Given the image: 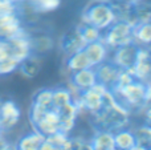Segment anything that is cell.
I'll use <instances>...</instances> for the list:
<instances>
[{
  "label": "cell",
  "instance_id": "cell-1",
  "mask_svg": "<svg viewBox=\"0 0 151 150\" xmlns=\"http://www.w3.org/2000/svg\"><path fill=\"white\" fill-rule=\"evenodd\" d=\"M133 114L114 98L111 90H107L104 97V106L96 114L90 116L94 130L117 132L127 128Z\"/></svg>",
  "mask_w": 151,
  "mask_h": 150
},
{
  "label": "cell",
  "instance_id": "cell-2",
  "mask_svg": "<svg viewBox=\"0 0 151 150\" xmlns=\"http://www.w3.org/2000/svg\"><path fill=\"white\" fill-rule=\"evenodd\" d=\"M111 93L115 100L125 106L131 114L141 113L143 106L147 104V84L138 80H134L121 89H113Z\"/></svg>",
  "mask_w": 151,
  "mask_h": 150
},
{
  "label": "cell",
  "instance_id": "cell-3",
  "mask_svg": "<svg viewBox=\"0 0 151 150\" xmlns=\"http://www.w3.org/2000/svg\"><path fill=\"white\" fill-rule=\"evenodd\" d=\"M81 20L97 27L104 32L107 27L117 20V17L109 1L90 0L81 12Z\"/></svg>",
  "mask_w": 151,
  "mask_h": 150
},
{
  "label": "cell",
  "instance_id": "cell-4",
  "mask_svg": "<svg viewBox=\"0 0 151 150\" xmlns=\"http://www.w3.org/2000/svg\"><path fill=\"white\" fill-rule=\"evenodd\" d=\"M107 90L110 89H107L105 85L96 82L93 87L74 93V101L77 102L81 113H88L89 116L96 114L104 106V97Z\"/></svg>",
  "mask_w": 151,
  "mask_h": 150
},
{
  "label": "cell",
  "instance_id": "cell-5",
  "mask_svg": "<svg viewBox=\"0 0 151 150\" xmlns=\"http://www.w3.org/2000/svg\"><path fill=\"white\" fill-rule=\"evenodd\" d=\"M102 41L110 50L133 41V25L123 20H115L102 32Z\"/></svg>",
  "mask_w": 151,
  "mask_h": 150
},
{
  "label": "cell",
  "instance_id": "cell-6",
  "mask_svg": "<svg viewBox=\"0 0 151 150\" xmlns=\"http://www.w3.org/2000/svg\"><path fill=\"white\" fill-rule=\"evenodd\" d=\"M138 52L139 47L134 41H131L129 44H125L122 47H118L115 49L110 50L111 56L109 58L121 69H130L135 63Z\"/></svg>",
  "mask_w": 151,
  "mask_h": 150
},
{
  "label": "cell",
  "instance_id": "cell-7",
  "mask_svg": "<svg viewBox=\"0 0 151 150\" xmlns=\"http://www.w3.org/2000/svg\"><path fill=\"white\" fill-rule=\"evenodd\" d=\"M127 71L131 72V74L135 80L145 82V84H149L151 81V49L139 48L135 63Z\"/></svg>",
  "mask_w": 151,
  "mask_h": 150
},
{
  "label": "cell",
  "instance_id": "cell-8",
  "mask_svg": "<svg viewBox=\"0 0 151 150\" xmlns=\"http://www.w3.org/2000/svg\"><path fill=\"white\" fill-rule=\"evenodd\" d=\"M23 32H25V29L23 28V20L17 11L0 15V39H12Z\"/></svg>",
  "mask_w": 151,
  "mask_h": 150
},
{
  "label": "cell",
  "instance_id": "cell-9",
  "mask_svg": "<svg viewBox=\"0 0 151 150\" xmlns=\"http://www.w3.org/2000/svg\"><path fill=\"white\" fill-rule=\"evenodd\" d=\"M96 69V74H97V82L105 85L107 89L111 90L114 88L115 82L118 80V76H119L121 71L122 69L118 65H115L110 58L105 60L104 63H101L99 65L94 66Z\"/></svg>",
  "mask_w": 151,
  "mask_h": 150
},
{
  "label": "cell",
  "instance_id": "cell-10",
  "mask_svg": "<svg viewBox=\"0 0 151 150\" xmlns=\"http://www.w3.org/2000/svg\"><path fill=\"white\" fill-rule=\"evenodd\" d=\"M96 82H97V74H96V69L93 66L81 69V71L77 72H72L69 74V85H70V89L76 93L82 92V90L93 87Z\"/></svg>",
  "mask_w": 151,
  "mask_h": 150
},
{
  "label": "cell",
  "instance_id": "cell-11",
  "mask_svg": "<svg viewBox=\"0 0 151 150\" xmlns=\"http://www.w3.org/2000/svg\"><path fill=\"white\" fill-rule=\"evenodd\" d=\"M57 112L58 117H60V130L64 133H68V134H72V132L76 128V124H77V118L81 114L77 102L73 100L72 102L57 109Z\"/></svg>",
  "mask_w": 151,
  "mask_h": 150
},
{
  "label": "cell",
  "instance_id": "cell-12",
  "mask_svg": "<svg viewBox=\"0 0 151 150\" xmlns=\"http://www.w3.org/2000/svg\"><path fill=\"white\" fill-rule=\"evenodd\" d=\"M86 45V43L83 41L81 33L78 32L77 27L72 29H68L63 36L58 40V47L63 50V53L65 56H69L74 52H78V50L83 49V47Z\"/></svg>",
  "mask_w": 151,
  "mask_h": 150
},
{
  "label": "cell",
  "instance_id": "cell-13",
  "mask_svg": "<svg viewBox=\"0 0 151 150\" xmlns=\"http://www.w3.org/2000/svg\"><path fill=\"white\" fill-rule=\"evenodd\" d=\"M9 44L11 56L19 63L27 58L29 55H32V48H31V37L27 32L17 35V36L12 37V39L7 40Z\"/></svg>",
  "mask_w": 151,
  "mask_h": 150
},
{
  "label": "cell",
  "instance_id": "cell-14",
  "mask_svg": "<svg viewBox=\"0 0 151 150\" xmlns=\"http://www.w3.org/2000/svg\"><path fill=\"white\" fill-rule=\"evenodd\" d=\"M33 129L40 132L41 134H44L45 137L60 130V117H58L57 109H48L41 116V118L33 125Z\"/></svg>",
  "mask_w": 151,
  "mask_h": 150
},
{
  "label": "cell",
  "instance_id": "cell-15",
  "mask_svg": "<svg viewBox=\"0 0 151 150\" xmlns=\"http://www.w3.org/2000/svg\"><path fill=\"white\" fill-rule=\"evenodd\" d=\"M83 52L88 56L89 63H90V65L93 66V68L99 65L101 63H104L105 60H107V58L110 57V49L107 48V45L102 41V39L97 40V41L88 43V44L83 47Z\"/></svg>",
  "mask_w": 151,
  "mask_h": 150
},
{
  "label": "cell",
  "instance_id": "cell-16",
  "mask_svg": "<svg viewBox=\"0 0 151 150\" xmlns=\"http://www.w3.org/2000/svg\"><path fill=\"white\" fill-rule=\"evenodd\" d=\"M20 108L15 101L7 100L0 104V118H1V125L4 130H9L15 128L20 120Z\"/></svg>",
  "mask_w": 151,
  "mask_h": 150
},
{
  "label": "cell",
  "instance_id": "cell-17",
  "mask_svg": "<svg viewBox=\"0 0 151 150\" xmlns=\"http://www.w3.org/2000/svg\"><path fill=\"white\" fill-rule=\"evenodd\" d=\"M89 141L90 150H115L114 133L109 130H94Z\"/></svg>",
  "mask_w": 151,
  "mask_h": 150
},
{
  "label": "cell",
  "instance_id": "cell-18",
  "mask_svg": "<svg viewBox=\"0 0 151 150\" xmlns=\"http://www.w3.org/2000/svg\"><path fill=\"white\" fill-rule=\"evenodd\" d=\"M133 41L139 48L151 49V21H141L133 27Z\"/></svg>",
  "mask_w": 151,
  "mask_h": 150
},
{
  "label": "cell",
  "instance_id": "cell-19",
  "mask_svg": "<svg viewBox=\"0 0 151 150\" xmlns=\"http://www.w3.org/2000/svg\"><path fill=\"white\" fill-rule=\"evenodd\" d=\"M115 149L118 150H137V137L134 130L123 128L114 132Z\"/></svg>",
  "mask_w": 151,
  "mask_h": 150
},
{
  "label": "cell",
  "instance_id": "cell-20",
  "mask_svg": "<svg viewBox=\"0 0 151 150\" xmlns=\"http://www.w3.org/2000/svg\"><path fill=\"white\" fill-rule=\"evenodd\" d=\"M29 37H31V48L33 55L42 56L55 48V40L47 33H37Z\"/></svg>",
  "mask_w": 151,
  "mask_h": 150
},
{
  "label": "cell",
  "instance_id": "cell-21",
  "mask_svg": "<svg viewBox=\"0 0 151 150\" xmlns=\"http://www.w3.org/2000/svg\"><path fill=\"white\" fill-rule=\"evenodd\" d=\"M45 141V136L33 129V132L23 136L16 144L19 150H40L41 145Z\"/></svg>",
  "mask_w": 151,
  "mask_h": 150
},
{
  "label": "cell",
  "instance_id": "cell-22",
  "mask_svg": "<svg viewBox=\"0 0 151 150\" xmlns=\"http://www.w3.org/2000/svg\"><path fill=\"white\" fill-rule=\"evenodd\" d=\"M19 69L20 72L28 79H35L41 71V60L40 56L37 55H29L27 58H24L20 64H19Z\"/></svg>",
  "mask_w": 151,
  "mask_h": 150
},
{
  "label": "cell",
  "instance_id": "cell-23",
  "mask_svg": "<svg viewBox=\"0 0 151 150\" xmlns=\"http://www.w3.org/2000/svg\"><path fill=\"white\" fill-rule=\"evenodd\" d=\"M65 66L68 69L69 73L72 72H77L81 71V69H86L90 68V63H89L88 56L85 55L83 49L78 50V52H74L72 55L66 56V61H65Z\"/></svg>",
  "mask_w": 151,
  "mask_h": 150
},
{
  "label": "cell",
  "instance_id": "cell-24",
  "mask_svg": "<svg viewBox=\"0 0 151 150\" xmlns=\"http://www.w3.org/2000/svg\"><path fill=\"white\" fill-rule=\"evenodd\" d=\"M68 138H69L68 133L57 130L56 133L45 137V141L41 145L40 150H64V146H65Z\"/></svg>",
  "mask_w": 151,
  "mask_h": 150
},
{
  "label": "cell",
  "instance_id": "cell-25",
  "mask_svg": "<svg viewBox=\"0 0 151 150\" xmlns=\"http://www.w3.org/2000/svg\"><path fill=\"white\" fill-rule=\"evenodd\" d=\"M73 100H74V93L70 88H66V87L53 88L52 106L55 109H60L61 106L72 102Z\"/></svg>",
  "mask_w": 151,
  "mask_h": 150
},
{
  "label": "cell",
  "instance_id": "cell-26",
  "mask_svg": "<svg viewBox=\"0 0 151 150\" xmlns=\"http://www.w3.org/2000/svg\"><path fill=\"white\" fill-rule=\"evenodd\" d=\"M78 29V32L81 33L82 36L83 41L88 44V43H91V41H97V40H101L102 39V31L98 29L97 27L91 25L89 23H85V21L81 20L78 25H76Z\"/></svg>",
  "mask_w": 151,
  "mask_h": 150
},
{
  "label": "cell",
  "instance_id": "cell-27",
  "mask_svg": "<svg viewBox=\"0 0 151 150\" xmlns=\"http://www.w3.org/2000/svg\"><path fill=\"white\" fill-rule=\"evenodd\" d=\"M134 133L137 137V150H151V128L142 125Z\"/></svg>",
  "mask_w": 151,
  "mask_h": 150
},
{
  "label": "cell",
  "instance_id": "cell-28",
  "mask_svg": "<svg viewBox=\"0 0 151 150\" xmlns=\"http://www.w3.org/2000/svg\"><path fill=\"white\" fill-rule=\"evenodd\" d=\"M52 98H53V89L52 88H42V89L37 90L32 97V104L39 105L41 108L49 109L52 106Z\"/></svg>",
  "mask_w": 151,
  "mask_h": 150
},
{
  "label": "cell",
  "instance_id": "cell-29",
  "mask_svg": "<svg viewBox=\"0 0 151 150\" xmlns=\"http://www.w3.org/2000/svg\"><path fill=\"white\" fill-rule=\"evenodd\" d=\"M137 21H151V0H141L133 5Z\"/></svg>",
  "mask_w": 151,
  "mask_h": 150
},
{
  "label": "cell",
  "instance_id": "cell-30",
  "mask_svg": "<svg viewBox=\"0 0 151 150\" xmlns=\"http://www.w3.org/2000/svg\"><path fill=\"white\" fill-rule=\"evenodd\" d=\"M28 1H31V4L39 13L56 11L61 4V0H28Z\"/></svg>",
  "mask_w": 151,
  "mask_h": 150
},
{
  "label": "cell",
  "instance_id": "cell-31",
  "mask_svg": "<svg viewBox=\"0 0 151 150\" xmlns=\"http://www.w3.org/2000/svg\"><path fill=\"white\" fill-rule=\"evenodd\" d=\"M19 61L15 60L13 57H8L5 60L0 61V74H9L19 69Z\"/></svg>",
  "mask_w": 151,
  "mask_h": 150
},
{
  "label": "cell",
  "instance_id": "cell-32",
  "mask_svg": "<svg viewBox=\"0 0 151 150\" xmlns=\"http://www.w3.org/2000/svg\"><path fill=\"white\" fill-rule=\"evenodd\" d=\"M142 118H143V125H147V126L151 128V102H147L146 105L143 106V109L141 110Z\"/></svg>",
  "mask_w": 151,
  "mask_h": 150
},
{
  "label": "cell",
  "instance_id": "cell-33",
  "mask_svg": "<svg viewBox=\"0 0 151 150\" xmlns=\"http://www.w3.org/2000/svg\"><path fill=\"white\" fill-rule=\"evenodd\" d=\"M146 100L147 102H151V81L147 84V93H146Z\"/></svg>",
  "mask_w": 151,
  "mask_h": 150
},
{
  "label": "cell",
  "instance_id": "cell-34",
  "mask_svg": "<svg viewBox=\"0 0 151 150\" xmlns=\"http://www.w3.org/2000/svg\"><path fill=\"white\" fill-rule=\"evenodd\" d=\"M110 1V0H109ZM123 1H127V3H130V4H137L138 1H141V0H123Z\"/></svg>",
  "mask_w": 151,
  "mask_h": 150
},
{
  "label": "cell",
  "instance_id": "cell-35",
  "mask_svg": "<svg viewBox=\"0 0 151 150\" xmlns=\"http://www.w3.org/2000/svg\"><path fill=\"white\" fill-rule=\"evenodd\" d=\"M3 132H4V129H3V125H1V118H0V137H1Z\"/></svg>",
  "mask_w": 151,
  "mask_h": 150
},
{
  "label": "cell",
  "instance_id": "cell-36",
  "mask_svg": "<svg viewBox=\"0 0 151 150\" xmlns=\"http://www.w3.org/2000/svg\"><path fill=\"white\" fill-rule=\"evenodd\" d=\"M15 3H21V1H28V0H13Z\"/></svg>",
  "mask_w": 151,
  "mask_h": 150
},
{
  "label": "cell",
  "instance_id": "cell-37",
  "mask_svg": "<svg viewBox=\"0 0 151 150\" xmlns=\"http://www.w3.org/2000/svg\"><path fill=\"white\" fill-rule=\"evenodd\" d=\"M98 1H109V0H98Z\"/></svg>",
  "mask_w": 151,
  "mask_h": 150
}]
</instances>
